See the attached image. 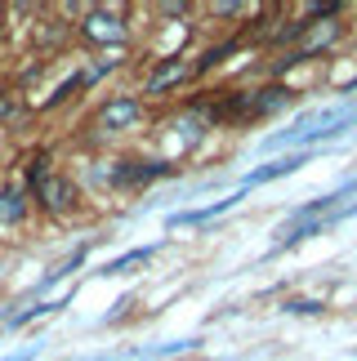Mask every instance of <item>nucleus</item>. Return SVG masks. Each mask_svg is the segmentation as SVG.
Instances as JSON below:
<instances>
[{"mask_svg":"<svg viewBox=\"0 0 357 361\" xmlns=\"http://www.w3.org/2000/svg\"><path fill=\"white\" fill-rule=\"evenodd\" d=\"M143 121V99H134V94H121V99H107L99 112H94V125H99L103 134H121V130H134V125Z\"/></svg>","mask_w":357,"mask_h":361,"instance_id":"obj_1","label":"nucleus"},{"mask_svg":"<svg viewBox=\"0 0 357 361\" xmlns=\"http://www.w3.org/2000/svg\"><path fill=\"white\" fill-rule=\"evenodd\" d=\"M80 32H85L94 45H126L130 40V27L121 23L112 9H90L85 23H80Z\"/></svg>","mask_w":357,"mask_h":361,"instance_id":"obj_2","label":"nucleus"},{"mask_svg":"<svg viewBox=\"0 0 357 361\" xmlns=\"http://www.w3.org/2000/svg\"><path fill=\"white\" fill-rule=\"evenodd\" d=\"M36 201L45 205L49 214H72L76 210V183L67 174H49L45 183L36 188Z\"/></svg>","mask_w":357,"mask_h":361,"instance_id":"obj_3","label":"nucleus"},{"mask_svg":"<svg viewBox=\"0 0 357 361\" xmlns=\"http://www.w3.org/2000/svg\"><path fill=\"white\" fill-rule=\"evenodd\" d=\"M27 201H32V192H27L23 178H9L5 188H0V224L5 228H18L27 219Z\"/></svg>","mask_w":357,"mask_h":361,"instance_id":"obj_4","label":"nucleus"},{"mask_svg":"<svg viewBox=\"0 0 357 361\" xmlns=\"http://www.w3.org/2000/svg\"><path fill=\"white\" fill-rule=\"evenodd\" d=\"M291 94H295V90H286V85L250 90V116H272V112H282V107L291 103Z\"/></svg>","mask_w":357,"mask_h":361,"instance_id":"obj_5","label":"nucleus"},{"mask_svg":"<svg viewBox=\"0 0 357 361\" xmlns=\"http://www.w3.org/2000/svg\"><path fill=\"white\" fill-rule=\"evenodd\" d=\"M183 76H188V63H183V59H166V63H161L152 76H147L143 94H166V90H174Z\"/></svg>","mask_w":357,"mask_h":361,"instance_id":"obj_6","label":"nucleus"},{"mask_svg":"<svg viewBox=\"0 0 357 361\" xmlns=\"http://www.w3.org/2000/svg\"><path fill=\"white\" fill-rule=\"evenodd\" d=\"M299 165H304V152H295V157H286V161H272V165H264V170H255L250 178H246V192H250L255 183H268V178L291 174V170H299Z\"/></svg>","mask_w":357,"mask_h":361,"instance_id":"obj_7","label":"nucleus"},{"mask_svg":"<svg viewBox=\"0 0 357 361\" xmlns=\"http://www.w3.org/2000/svg\"><path fill=\"white\" fill-rule=\"evenodd\" d=\"M308 32H313V23L304 18V13H299V18H291V23L282 27V32H272V36H268V45H277V49H282V45H291V40L308 36Z\"/></svg>","mask_w":357,"mask_h":361,"instance_id":"obj_8","label":"nucleus"},{"mask_svg":"<svg viewBox=\"0 0 357 361\" xmlns=\"http://www.w3.org/2000/svg\"><path fill=\"white\" fill-rule=\"evenodd\" d=\"M152 259V250H130V255H121V259H112L103 268V276H121V272H130V268H139V263H147Z\"/></svg>","mask_w":357,"mask_h":361,"instance_id":"obj_9","label":"nucleus"},{"mask_svg":"<svg viewBox=\"0 0 357 361\" xmlns=\"http://www.w3.org/2000/svg\"><path fill=\"white\" fill-rule=\"evenodd\" d=\"M76 90H85V76H80V72H72V76H67V80H63V85H59V90H54V99H49L45 107H59V103H67V99H72V94H76Z\"/></svg>","mask_w":357,"mask_h":361,"instance_id":"obj_10","label":"nucleus"},{"mask_svg":"<svg viewBox=\"0 0 357 361\" xmlns=\"http://www.w3.org/2000/svg\"><path fill=\"white\" fill-rule=\"evenodd\" d=\"M214 18H246V5L241 0H219V5H210Z\"/></svg>","mask_w":357,"mask_h":361,"instance_id":"obj_11","label":"nucleus"},{"mask_svg":"<svg viewBox=\"0 0 357 361\" xmlns=\"http://www.w3.org/2000/svg\"><path fill=\"white\" fill-rule=\"evenodd\" d=\"M291 312H322V303H313V299H295V303H286Z\"/></svg>","mask_w":357,"mask_h":361,"instance_id":"obj_12","label":"nucleus"},{"mask_svg":"<svg viewBox=\"0 0 357 361\" xmlns=\"http://www.w3.org/2000/svg\"><path fill=\"white\" fill-rule=\"evenodd\" d=\"M9 116V99H5V94H0V121H5Z\"/></svg>","mask_w":357,"mask_h":361,"instance_id":"obj_13","label":"nucleus"},{"mask_svg":"<svg viewBox=\"0 0 357 361\" xmlns=\"http://www.w3.org/2000/svg\"><path fill=\"white\" fill-rule=\"evenodd\" d=\"M9 361H27V353H18V357H9Z\"/></svg>","mask_w":357,"mask_h":361,"instance_id":"obj_14","label":"nucleus"}]
</instances>
